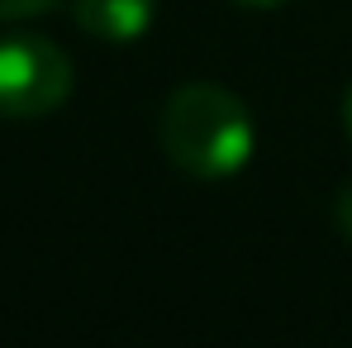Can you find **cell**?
<instances>
[{
  "label": "cell",
  "instance_id": "cell-1",
  "mask_svg": "<svg viewBox=\"0 0 352 348\" xmlns=\"http://www.w3.org/2000/svg\"><path fill=\"white\" fill-rule=\"evenodd\" d=\"M157 143L176 172L200 181H224L248 167L257 148V129L248 105L219 81H181L162 101Z\"/></svg>",
  "mask_w": 352,
  "mask_h": 348
},
{
  "label": "cell",
  "instance_id": "cell-2",
  "mask_svg": "<svg viewBox=\"0 0 352 348\" xmlns=\"http://www.w3.org/2000/svg\"><path fill=\"white\" fill-rule=\"evenodd\" d=\"M72 58L53 39L10 34L0 39V119H43L72 96Z\"/></svg>",
  "mask_w": 352,
  "mask_h": 348
},
{
  "label": "cell",
  "instance_id": "cell-3",
  "mask_svg": "<svg viewBox=\"0 0 352 348\" xmlns=\"http://www.w3.org/2000/svg\"><path fill=\"white\" fill-rule=\"evenodd\" d=\"M76 29L100 43H133L148 34L157 0H76Z\"/></svg>",
  "mask_w": 352,
  "mask_h": 348
},
{
  "label": "cell",
  "instance_id": "cell-4",
  "mask_svg": "<svg viewBox=\"0 0 352 348\" xmlns=\"http://www.w3.org/2000/svg\"><path fill=\"white\" fill-rule=\"evenodd\" d=\"M58 0H0V19H29V14H43L53 10Z\"/></svg>",
  "mask_w": 352,
  "mask_h": 348
},
{
  "label": "cell",
  "instance_id": "cell-5",
  "mask_svg": "<svg viewBox=\"0 0 352 348\" xmlns=\"http://www.w3.org/2000/svg\"><path fill=\"white\" fill-rule=\"evenodd\" d=\"M333 225L343 238H352V181H343L338 196H333Z\"/></svg>",
  "mask_w": 352,
  "mask_h": 348
},
{
  "label": "cell",
  "instance_id": "cell-6",
  "mask_svg": "<svg viewBox=\"0 0 352 348\" xmlns=\"http://www.w3.org/2000/svg\"><path fill=\"white\" fill-rule=\"evenodd\" d=\"M343 129H348V139H352V81H348V91H343Z\"/></svg>",
  "mask_w": 352,
  "mask_h": 348
},
{
  "label": "cell",
  "instance_id": "cell-7",
  "mask_svg": "<svg viewBox=\"0 0 352 348\" xmlns=\"http://www.w3.org/2000/svg\"><path fill=\"white\" fill-rule=\"evenodd\" d=\"M238 5H248V10H281L286 0H238Z\"/></svg>",
  "mask_w": 352,
  "mask_h": 348
}]
</instances>
